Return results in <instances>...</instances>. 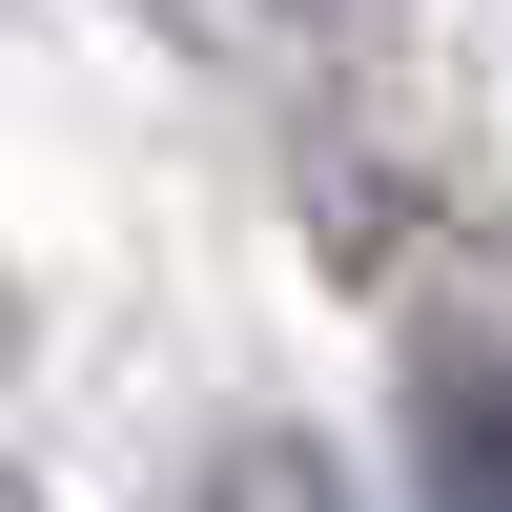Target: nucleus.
<instances>
[{"mask_svg": "<svg viewBox=\"0 0 512 512\" xmlns=\"http://www.w3.org/2000/svg\"><path fill=\"white\" fill-rule=\"evenodd\" d=\"M431 512H512V369L431 390Z\"/></svg>", "mask_w": 512, "mask_h": 512, "instance_id": "obj_1", "label": "nucleus"}]
</instances>
